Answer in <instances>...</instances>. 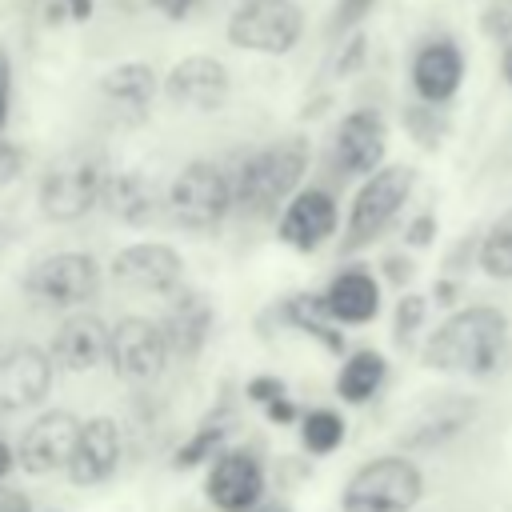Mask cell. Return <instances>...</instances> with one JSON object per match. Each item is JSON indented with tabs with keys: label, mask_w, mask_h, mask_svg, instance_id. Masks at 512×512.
Listing matches in <instances>:
<instances>
[{
	"label": "cell",
	"mask_w": 512,
	"mask_h": 512,
	"mask_svg": "<svg viewBox=\"0 0 512 512\" xmlns=\"http://www.w3.org/2000/svg\"><path fill=\"white\" fill-rule=\"evenodd\" d=\"M504 340H508V320L500 308H464L456 316H448L428 348H424V364L428 368H440V372H464V376H480L488 372L500 352H504Z\"/></svg>",
	"instance_id": "1"
},
{
	"label": "cell",
	"mask_w": 512,
	"mask_h": 512,
	"mask_svg": "<svg viewBox=\"0 0 512 512\" xmlns=\"http://www.w3.org/2000/svg\"><path fill=\"white\" fill-rule=\"evenodd\" d=\"M304 172H308V140L304 136H284V140L252 152L240 164V172L232 176L236 204L248 216H272L296 196Z\"/></svg>",
	"instance_id": "2"
},
{
	"label": "cell",
	"mask_w": 512,
	"mask_h": 512,
	"mask_svg": "<svg viewBox=\"0 0 512 512\" xmlns=\"http://www.w3.org/2000/svg\"><path fill=\"white\" fill-rule=\"evenodd\" d=\"M108 164L100 152H68L64 160H56L44 180H40V212L56 224H68V220H80L88 216L100 200H104V188H108Z\"/></svg>",
	"instance_id": "3"
},
{
	"label": "cell",
	"mask_w": 512,
	"mask_h": 512,
	"mask_svg": "<svg viewBox=\"0 0 512 512\" xmlns=\"http://www.w3.org/2000/svg\"><path fill=\"white\" fill-rule=\"evenodd\" d=\"M236 204V188H232V176L212 164V160H192L184 164L172 184H168V196H164V208L168 216L180 224V228H192V232H204V228H216L228 208Z\"/></svg>",
	"instance_id": "4"
},
{
	"label": "cell",
	"mask_w": 512,
	"mask_h": 512,
	"mask_svg": "<svg viewBox=\"0 0 512 512\" xmlns=\"http://www.w3.org/2000/svg\"><path fill=\"white\" fill-rule=\"evenodd\" d=\"M424 492L420 468L404 456H376L352 472L344 484V512H412Z\"/></svg>",
	"instance_id": "5"
},
{
	"label": "cell",
	"mask_w": 512,
	"mask_h": 512,
	"mask_svg": "<svg viewBox=\"0 0 512 512\" xmlns=\"http://www.w3.org/2000/svg\"><path fill=\"white\" fill-rule=\"evenodd\" d=\"M412 180L416 176L404 164H384L372 176H364V184H360V192L352 200L348 224H344V252L372 244L392 224V216L404 208V200L412 192Z\"/></svg>",
	"instance_id": "6"
},
{
	"label": "cell",
	"mask_w": 512,
	"mask_h": 512,
	"mask_svg": "<svg viewBox=\"0 0 512 512\" xmlns=\"http://www.w3.org/2000/svg\"><path fill=\"white\" fill-rule=\"evenodd\" d=\"M304 36V8L296 0H244L228 20V40L244 52L284 56Z\"/></svg>",
	"instance_id": "7"
},
{
	"label": "cell",
	"mask_w": 512,
	"mask_h": 512,
	"mask_svg": "<svg viewBox=\"0 0 512 512\" xmlns=\"http://www.w3.org/2000/svg\"><path fill=\"white\" fill-rule=\"evenodd\" d=\"M100 288V264L88 252H52L28 268L24 292L48 308H76Z\"/></svg>",
	"instance_id": "8"
},
{
	"label": "cell",
	"mask_w": 512,
	"mask_h": 512,
	"mask_svg": "<svg viewBox=\"0 0 512 512\" xmlns=\"http://www.w3.org/2000/svg\"><path fill=\"white\" fill-rule=\"evenodd\" d=\"M168 352L172 344L164 324L148 316H124L108 336V364L120 380H132V384L156 380L168 368Z\"/></svg>",
	"instance_id": "9"
},
{
	"label": "cell",
	"mask_w": 512,
	"mask_h": 512,
	"mask_svg": "<svg viewBox=\"0 0 512 512\" xmlns=\"http://www.w3.org/2000/svg\"><path fill=\"white\" fill-rule=\"evenodd\" d=\"M52 356L36 344H16L0 352V416L36 408L52 388Z\"/></svg>",
	"instance_id": "10"
},
{
	"label": "cell",
	"mask_w": 512,
	"mask_h": 512,
	"mask_svg": "<svg viewBox=\"0 0 512 512\" xmlns=\"http://www.w3.org/2000/svg\"><path fill=\"white\" fill-rule=\"evenodd\" d=\"M76 436H80V420L64 408L56 412H44L36 416L24 436H20V448H16V464L32 476H44V472H56V468H68L72 460V448H76Z\"/></svg>",
	"instance_id": "11"
},
{
	"label": "cell",
	"mask_w": 512,
	"mask_h": 512,
	"mask_svg": "<svg viewBox=\"0 0 512 512\" xmlns=\"http://www.w3.org/2000/svg\"><path fill=\"white\" fill-rule=\"evenodd\" d=\"M464 48L452 36H432L412 52V92L428 104H448L464 84Z\"/></svg>",
	"instance_id": "12"
},
{
	"label": "cell",
	"mask_w": 512,
	"mask_h": 512,
	"mask_svg": "<svg viewBox=\"0 0 512 512\" xmlns=\"http://www.w3.org/2000/svg\"><path fill=\"white\" fill-rule=\"evenodd\" d=\"M384 148H388V128L376 108L348 112L332 140V156L348 176H372L376 168H384Z\"/></svg>",
	"instance_id": "13"
},
{
	"label": "cell",
	"mask_w": 512,
	"mask_h": 512,
	"mask_svg": "<svg viewBox=\"0 0 512 512\" xmlns=\"http://www.w3.org/2000/svg\"><path fill=\"white\" fill-rule=\"evenodd\" d=\"M112 276L136 292H172L184 276V260L172 244H128L112 260Z\"/></svg>",
	"instance_id": "14"
},
{
	"label": "cell",
	"mask_w": 512,
	"mask_h": 512,
	"mask_svg": "<svg viewBox=\"0 0 512 512\" xmlns=\"http://www.w3.org/2000/svg\"><path fill=\"white\" fill-rule=\"evenodd\" d=\"M164 92L172 104L180 108H196V112H212L224 104L228 96V68L212 56H184L180 64H172V72L164 76Z\"/></svg>",
	"instance_id": "15"
},
{
	"label": "cell",
	"mask_w": 512,
	"mask_h": 512,
	"mask_svg": "<svg viewBox=\"0 0 512 512\" xmlns=\"http://www.w3.org/2000/svg\"><path fill=\"white\" fill-rule=\"evenodd\" d=\"M280 240L288 248L312 252L336 232V200L324 188H304L280 208Z\"/></svg>",
	"instance_id": "16"
},
{
	"label": "cell",
	"mask_w": 512,
	"mask_h": 512,
	"mask_svg": "<svg viewBox=\"0 0 512 512\" xmlns=\"http://www.w3.org/2000/svg\"><path fill=\"white\" fill-rule=\"evenodd\" d=\"M120 448L124 444H120V428L112 416H92L88 424H80V436H76V448L68 460L72 484H80V488L104 484L120 464Z\"/></svg>",
	"instance_id": "17"
},
{
	"label": "cell",
	"mask_w": 512,
	"mask_h": 512,
	"mask_svg": "<svg viewBox=\"0 0 512 512\" xmlns=\"http://www.w3.org/2000/svg\"><path fill=\"white\" fill-rule=\"evenodd\" d=\"M204 492L220 512H252L264 492V472L248 452H220L204 480Z\"/></svg>",
	"instance_id": "18"
},
{
	"label": "cell",
	"mask_w": 512,
	"mask_h": 512,
	"mask_svg": "<svg viewBox=\"0 0 512 512\" xmlns=\"http://www.w3.org/2000/svg\"><path fill=\"white\" fill-rule=\"evenodd\" d=\"M108 336L112 328H104L96 316H68L52 332V360L64 372H88L108 360Z\"/></svg>",
	"instance_id": "19"
},
{
	"label": "cell",
	"mask_w": 512,
	"mask_h": 512,
	"mask_svg": "<svg viewBox=\"0 0 512 512\" xmlns=\"http://www.w3.org/2000/svg\"><path fill=\"white\" fill-rule=\"evenodd\" d=\"M164 332H168V344H172L176 356H184V360L200 356L204 344H208V332H212V304H208V296L192 292V288L180 292L172 300L168 316H164Z\"/></svg>",
	"instance_id": "20"
},
{
	"label": "cell",
	"mask_w": 512,
	"mask_h": 512,
	"mask_svg": "<svg viewBox=\"0 0 512 512\" xmlns=\"http://www.w3.org/2000/svg\"><path fill=\"white\" fill-rule=\"evenodd\" d=\"M324 296L340 324H368L380 312V284L364 268H344Z\"/></svg>",
	"instance_id": "21"
},
{
	"label": "cell",
	"mask_w": 512,
	"mask_h": 512,
	"mask_svg": "<svg viewBox=\"0 0 512 512\" xmlns=\"http://www.w3.org/2000/svg\"><path fill=\"white\" fill-rule=\"evenodd\" d=\"M104 204L112 216H120L128 224H144L160 212V192L144 172H120V176H108Z\"/></svg>",
	"instance_id": "22"
},
{
	"label": "cell",
	"mask_w": 512,
	"mask_h": 512,
	"mask_svg": "<svg viewBox=\"0 0 512 512\" xmlns=\"http://www.w3.org/2000/svg\"><path fill=\"white\" fill-rule=\"evenodd\" d=\"M100 96L124 116H140L156 96V72L148 64H116L100 80Z\"/></svg>",
	"instance_id": "23"
},
{
	"label": "cell",
	"mask_w": 512,
	"mask_h": 512,
	"mask_svg": "<svg viewBox=\"0 0 512 512\" xmlns=\"http://www.w3.org/2000/svg\"><path fill=\"white\" fill-rule=\"evenodd\" d=\"M284 316H288V324L292 328H300V332H308L312 340H320L324 348H332V352H340L344 348V340H340V332H336V316H332V308H328V296H292L288 304H284Z\"/></svg>",
	"instance_id": "24"
},
{
	"label": "cell",
	"mask_w": 512,
	"mask_h": 512,
	"mask_svg": "<svg viewBox=\"0 0 512 512\" xmlns=\"http://www.w3.org/2000/svg\"><path fill=\"white\" fill-rule=\"evenodd\" d=\"M384 384V360L380 352L364 348V352H352L336 376V392L348 400V404H364L376 396V388Z\"/></svg>",
	"instance_id": "25"
},
{
	"label": "cell",
	"mask_w": 512,
	"mask_h": 512,
	"mask_svg": "<svg viewBox=\"0 0 512 512\" xmlns=\"http://www.w3.org/2000/svg\"><path fill=\"white\" fill-rule=\"evenodd\" d=\"M480 268L496 280L512 276V208L504 216H496V224L488 228V236L480 244Z\"/></svg>",
	"instance_id": "26"
},
{
	"label": "cell",
	"mask_w": 512,
	"mask_h": 512,
	"mask_svg": "<svg viewBox=\"0 0 512 512\" xmlns=\"http://www.w3.org/2000/svg\"><path fill=\"white\" fill-rule=\"evenodd\" d=\"M300 440H304L308 452L328 456V452H336L340 440H344V420H340L332 408H316V412L304 416V424H300Z\"/></svg>",
	"instance_id": "27"
},
{
	"label": "cell",
	"mask_w": 512,
	"mask_h": 512,
	"mask_svg": "<svg viewBox=\"0 0 512 512\" xmlns=\"http://www.w3.org/2000/svg\"><path fill=\"white\" fill-rule=\"evenodd\" d=\"M440 108H444V104H428V100L404 108V128H408L412 140H420L424 148H436L440 136H444V128H448V120H444Z\"/></svg>",
	"instance_id": "28"
},
{
	"label": "cell",
	"mask_w": 512,
	"mask_h": 512,
	"mask_svg": "<svg viewBox=\"0 0 512 512\" xmlns=\"http://www.w3.org/2000/svg\"><path fill=\"white\" fill-rule=\"evenodd\" d=\"M220 444H224V428L208 424V428H200V432H196V436H192V440H188V444L176 452V460H172V464H176V468H192V464L208 460V456H212Z\"/></svg>",
	"instance_id": "29"
},
{
	"label": "cell",
	"mask_w": 512,
	"mask_h": 512,
	"mask_svg": "<svg viewBox=\"0 0 512 512\" xmlns=\"http://www.w3.org/2000/svg\"><path fill=\"white\" fill-rule=\"evenodd\" d=\"M480 32L488 36V40H496V44H508L512 40V0H488L484 8H480Z\"/></svg>",
	"instance_id": "30"
},
{
	"label": "cell",
	"mask_w": 512,
	"mask_h": 512,
	"mask_svg": "<svg viewBox=\"0 0 512 512\" xmlns=\"http://www.w3.org/2000/svg\"><path fill=\"white\" fill-rule=\"evenodd\" d=\"M380 0H336V8H332V32L340 36V32H356L360 24H364V16L376 8Z\"/></svg>",
	"instance_id": "31"
},
{
	"label": "cell",
	"mask_w": 512,
	"mask_h": 512,
	"mask_svg": "<svg viewBox=\"0 0 512 512\" xmlns=\"http://www.w3.org/2000/svg\"><path fill=\"white\" fill-rule=\"evenodd\" d=\"M420 320H424V300H420V296H404V300L396 304V340L408 344L412 332L420 328Z\"/></svg>",
	"instance_id": "32"
},
{
	"label": "cell",
	"mask_w": 512,
	"mask_h": 512,
	"mask_svg": "<svg viewBox=\"0 0 512 512\" xmlns=\"http://www.w3.org/2000/svg\"><path fill=\"white\" fill-rule=\"evenodd\" d=\"M20 168H24V152L12 140H0V188L12 184L20 176Z\"/></svg>",
	"instance_id": "33"
},
{
	"label": "cell",
	"mask_w": 512,
	"mask_h": 512,
	"mask_svg": "<svg viewBox=\"0 0 512 512\" xmlns=\"http://www.w3.org/2000/svg\"><path fill=\"white\" fill-rule=\"evenodd\" d=\"M8 108H12V60L0 48V128L8 124Z\"/></svg>",
	"instance_id": "34"
},
{
	"label": "cell",
	"mask_w": 512,
	"mask_h": 512,
	"mask_svg": "<svg viewBox=\"0 0 512 512\" xmlns=\"http://www.w3.org/2000/svg\"><path fill=\"white\" fill-rule=\"evenodd\" d=\"M248 396H252L256 404H268V400H276V396H284V384H280L276 376H256V380L248 384Z\"/></svg>",
	"instance_id": "35"
},
{
	"label": "cell",
	"mask_w": 512,
	"mask_h": 512,
	"mask_svg": "<svg viewBox=\"0 0 512 512\" xmlns=\"http://www.w3.org/2000/svg\"><path fill=\"white\" fill-rule=\"evenodd\" d=\"M360 60H364V36L356 32L348 44H344V52H340V64H336V72L344 76V72H352V68H360Z\"/></svg>",
	"instance_id": "36"
},
{
	"label": "cell",
	"mask_w": 512,
	"mask_h": 512,
	"mask_svg": "<svg viewBox=\"0 0 512 512\" xmlns=\"http://www.w3.org/2000/svg\"><path fill=\"white\" fill-rule=\"evenodd\" d=\"M264 408H268V420H272V424H292V420H296V408H292L288 396H276V400H268Z\"/></svg>",
	"instance_id": "37"
},
{
	"label": "cell",
	"mask_w": 512,
	"mask_h": 512,
	"mask_svg": "<svg viewBox=\"0 0 512 512\" xmlns=\"http://www.w3.org/2000/svg\"><path fill=\"white\" fill-rule=\"evenodd\" d=\"M0 512H32V504H28V496H24V492H16V488H4V484H0Z\"/></svg>",
	"instance_id": "38"
},
{
	"label": "cell",
	"mask_w": 512,
	"mask_h": 512,
	"mask_svg": "<svg viewBox=\"0 0 512 512\" xmlns=\"http://www.w3.org/2000/svg\"><path fill=\"white\" fill-rule=\"evenodd\" d=\"M432 232H436V220L432 216H416L412 228H408V244H428Z\"/></svg>",
	"instance_id": "39"
},
{
	"label": "cell",
	"mask_w": 512,
	"mask_h": 512,
	"mask_svg": "<svg viewBox=\"0 0 512 512\" xmlns=\"http://www.w3.org/2000/svg\"><path fill=\"white\" fill-rule=\"evenodd\" d=\"M148 4H152V8H160L164 16L180 20V16H188V12H192V8L200 4V0H148Z\"/></svg>",
	"instance_id": "40"
},
{
	"label": "cell",
	"mask_w": 512,
	"mask_h": 512,
	"mask_svg": "<svg viewBox=\"0 0 512 512\" xmlns=\"http://www.w3.org/2000/svg\"><path fill=\"white\" fill-rule=\"evenodd\" d=\"M60 4H64V12L72 20H88L92 16V0H60Z\"/></svg>",
	"instance_id": "41"
},
{
	"label": "cell",
	"mask_w": 512,
	"mask_h": 512,
	"mask_svg": "<svg viewBox=\"0 0 512 512\" xmlns=\"http://www.w3.org/2000/svg\"><path fill=\"white\" fill-rule=\"evenodd\" d=\"M500 76H504V84L512 88V40L500 48Z\"/></svg>",
	"instance_id": "42"
},
{
	"label": "cell",
	"mask_w": 512,
	"mask_h": 512,
	"mask_svg": "<svg viewBox=\"0 0 512 512\" xmlns=\"http://www.w3.org/2000/svg\"><path fill=\"white\" fill-rule=\"evenodd\" d=\"M12 460H16V456H12V448L0 440V484H4V476L12 472Z\"/></svg>",
	"instance_id": "43"
},
{
	"label": "cell",
	"mask_w": 512,
	"mask_h": 512,
	"mask_svg": "<svg viewBox=\"0 0 512 512\" xmlns=\"http://www.w3.org/2000/svg\"><path fill=\"white\" fill-rule=\"evenodd\" d=\"M112 4H116L120 12H136V8H140V4H148V0H112Z\"/></svg>",
	"instance_id": "44"
},
{
	"label": "cell",
	"mask_w": 512,
	"mask_h": 512,
	"mask_svg": "<svg viewBox=\"0 0 512 512\" xmlns=\"http://www.w3.org/2000/svg\"><path fill=\"white\" fill-rule=\"evenodd\" d=\"M8 244V228H4V220H0V248Z\"/></svg>",
	"instance_id": "45"
},
{
	"label": "cell",
	"mask_w": 512,
	"mask_h": 512,
	"mask_svg": "<svg viewBox=\"0 0 512 512\" xmlns=\"http://www.w3.org/2000/svg\"><path fill=\"white\" fill-rule=\"evenodd\" d=\"M256 512H284V508H256Z\"/></svg>",
	"instance_id": "46"
},
{
	"label": "cell",
	"mask_w": 512,
	"mask_h": 512,
	"mask_svg": "<svg viewBox=\"0 0 512 512\" xmlns=\"http://www.w3.org/2000/svg\"><path fill=\"white\" fill-rule=\"evenodd\" d=\"M40 512H56V508H40Z\"/></svg>",
	"instance_id": "47"
}]
</instances>
